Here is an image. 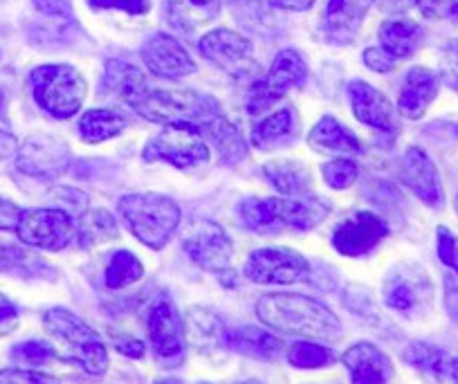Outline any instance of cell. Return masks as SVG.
Returning a JSON list of instances; mask_svg holds the SVG:
<instances>
[{"label": "cell", "mask_w": 458, "mask_h": 384, "mask_svg": "<svg viewBox=\"0 0 458 384\" xmlns=\"http://www.w3.org/2000/svg\"><path fill=\"white\" fill-rule=\"evenodd\" d=\"M257 315L267 329L308 339H337L342 324L326 303L306 294L275 293L259 299Z\"/></svg>", "instance_id": "1"}, {"label": "cell", "mask_w": 458, "mask_h": 384, "mask_svg": "<svg viewBox=\"0 0 458 384\" xmlns=\"http://www.w3.org/2000/svg\"><path fill=\"white\" fill-rule=\"evenodd\" d=\"M124 101L144 119L165 126L178 124L200 131L207 122L223 115L214 97L191 90H151L148 86H142L131 92Z\"/></svg>", "instance_id": "2"}, {"label": "cell", "mask_w": 458, "mask_h": 384, "mask_svg": "<svg viewBox=\"0 0 458 384\" xmlns=\"http://www.w3.org/2000/svg\"><path fill=\"white\" fill-rule=\"evenodd\" d=\"M241 220L245 227L261 234L297 229L308 232L324 223L330 214V205L317 198H299V201H284V198H248L239 207Z\"/></svg>", "instance_id": "3"}, {"label": "cell", "mask_w": 458, "mask_h": 384, "mask_svg": "<svg viewBox=\"0 0 458 384\" xmlns=\"http://www.w3.org/2000/svg\"><path fill=\"white\" fill-rule=\"evenodd\" d=\"M43 326H46V333L59 346L56 355L74 362L90 375L106 373V369H108V351L104 346V339L86 321L79 320L77 315H72L65 308H52L43 317Z\"/></svg>", "instance_id": "4"}, {"label": "cell", "mask_w": 458, "mask_h": 384, "mask_svg": "<svg viewBox=\"0 0 458 384\" xmlns=\"http://www.w3.org/2000/svg\"><path fill=\"white\" fill-rule=\"evenodd\" d=\"M126 227L151 250H162L180 225V207L162 193H131L120 201Z\"/></svg>", "instance_id": "5"}, {"label": "cell", "mask_w": 458, "mask_h": 384, "mask_svg": "<svg viewBox=\"0 0 458 384\" xmlns=\"http://www.w3.org/2000/svg\"><path fill=\"white\" fill-rule=\"evenodd\" d=\"M37 104L56 119H68L79 113L86 99V81L68 64H50L32 70L30 74Z\"/></svg>", "instance_id": "6"}, {"label": "cell", "mask_w": 458, "mask_h": 384, "mask_svg": "<svg viewBox=\"0 0 458 384\" xmlns=\"http://www.w3.org/2000/svg\"><path fill=\"white\" fill-rule=\"evenodd\" d=\"M144 160L169 162L178 169H191L209 160V147L198 128L175 124V126H165V131L148 140Z\"/></svg>", "instance_id": "7"}, {"label": "cell", "mask_w": 458, "mask_h": 384, "mask_svg": "<svg viewBox=\"0 0 458 384\" xmlns=\"http://www.w3.org/2000/svg\"><path fill=\"white\" fill-rule=\"evenodd\" d=\"M182 245L193 261L205 270L216 275L232 272L234 245L229 241L227 232L214 220H189L182 229Z\"/></svg>", "instance_id": "8"}, {"label": "cell", "mask_w": 458, "mask_h": 384, "mask_svg": "<svg viewBox=\"0 0 458 384\" xmlns=\"http://www.w3.org/2000/svg\"><path fill=\"white\" fill-rule=\"evenodd\" d=\"M308 68L297 50H281L276 59L272 61V68L266 79L254 81L248 92L245 106L252 115L266 113L267 108L276 104L290 88H297L306 81Z\"/></svg>", "instance_id": "9"}, {"label": "cell", "mask_w": 458, "mask_h": 384, "mask_svg": "<svg viewBox=\"0 0 458 384\" xmlns=\"http://www.w3.org/2000/svg\"><path fill=\"white\" fill-rule=\"evenodd\" d=\"M310 266L299 252L285 247H263L257 250L245 263V277L254 284L288 286L306 279Z\"/></svg>", "instance_id": "10"}, {"label": "cell", "mask_w": 458, "mask_h": 384, "mask_svg": "<svg viewBox=\"0 0 458 384\" xmlns=\"http://www.w3.org/2000/svg\"><path fill=\"white\" fill-rule=\"evenodd\" d=\"M16 234L25 245L56 252L72 241L74 223L64 209H25L16 225Z\"/></svg>", "instance_id": "11"}, {"label": "cell", "mask_w": 458, "mask_h": 384, "mask_svg": "<svg viewBox=\"0 0 458 384\" xmlns=\"http://www.w3.org/2000/svg\"><path fill=\"white\" fill-rule=\"evenodd\" d=\"M148 337H151L153 355L166 369H174L184 362L187 342H184V329L175 312L174 303L166 297L157 299L156 306L148 315Z\"/></svg>", "instance_id": "12"}, {"label": "cell", "mask_w": 458, "mask_h": 384, "mask_svg": "<svg viewBox=\"0 0 458 384\" xmlns=\"http://www.w3.org/2000/svg\"><path fill=\"white\" fill-rule=\"evenodd\" d=\"M198 47H200L202 56H207L211 64H216L234 79H245L257 70L252 43L234 30H214L200 38Z\"/></svg>", "instance_id": "13"}, {"label": "cell", "mask_w": 458, "mask_h": 384, "mask_svg": "<svg viewBox=\"0 0 458 384\" xmlns=\"http://www.w3.org/2000/svg\"><path fill=\"white\" fill-rule=\"evenodd\" d=\"M23 174L34 178H59L70 166V149L64 140L47 133H34L25 140L16 160Z\"/></svg>", "instance_id": "14"}, {"label": "cell", "mask_w": 458, "mask_h": 384, "mask_svg": "<svg viewBox=\"0 0 458 384\" xmlns=\"http://www.w3.org/2000/svg\"><path fill=\"white\" fill-rule=\"evenodd\" d=\"M389 234L385 220L371 211L344 218L333 232V247L344 256H364Z\"/></svg>", "instance_id": "15"}, {"label": "cell", "mask_w": 458, "mask_h": 384, "mask_svg": "<svg viewBox=\"0 0 458 384\" xmlns=\"http://www.w3.org/2000/svg\"><path fill=\"white\" fill-rule=\"evenodd\" d=\"M142 61L153 74L165 79H178L196 73V64L189 52L169 34H153L142 46Z\"/></svg>", "instance_id": "16"}, {"label": "cell", "mask_w": 458, "mask_h": 384, "mask_svg": "<svg viewBox=\"0 0 458 384\" xmlns=\"http://www.w3.org/2000/svg\"><path fill=\"white\" fill-rule=\"evenodd\" d=\"M349 97L355 117L360 122L377 128L382 133H395L398 131V115H395L394 104L377 88L369 86L364 81H353L349 86Z\"/></svg>", "instance_id": "17"}, {"label": "cell", "mask_w": 458, "mask_h": 384, "mask_svg": "<svg viewBox=\"0 0 458 384\" xmlns=\"http://www.w3.org/2000/svg\"><path fill=\"white\" fill-rule=\"evenodd\" d=\"M403 183L420 198L425 205L438 207L443 202V187H440L438 171L422 149H409L403 158Z\"/></svg>", "instance_id": "18"}, {"label": "cell", "mask_w": 458, "mask_h": 384, "mask_svg": "<svg viewBox=\"0 0 458 384\" xmlns=\"http://www.w3.org/2000/svg\"><path fill=\"white\" fill-rule=\"evenodd\" d=\"M342 362L349 369L353 384H391V378H394V366L389 357L369 342L351 346L342 355Z\"/></svg>", "instance_id": "19"}, {"label": "cell", "mask_w": 458, "mask_h": 384, "mask_svg": "<svg viewBox=\"0 0 458 384\" xmlns=\"http://www.w3.org/2000/svg\"><path fill=\"white\" fill-rule=\"evenodd\" d=\"M436 95H438V74L427 68H411L400 90V113L409 119L422 117Z\"/></svg>", "instance_id": "20"}, {"label": "cell", "mask_w": 458, "mask_h": 384, "mask_svg": "<svg viewBox=\"0 0 458 384\" xmlns=\"http://www.w3.org/2000/svg\"><path fill=\"white\" fill-rule=\"evenodd\" d=\"M371 0H330L324 14V30L330 41L349 43L362 23Z\"/></svg>", "instance_id": "21"}, {"label": "cell", "mask_w": 458, "mask_h": 384, "mask_svg": "<svg viewBox=\"0 0 458 384\" xmlns=\"http://www.w3.org/2000/svg\"><path fill=\"white\" fill-rule=\"evenodd\" d=\"M225 346L236 353H243V355L259 357V360H275L284 351V344H281L279 337H275V335L263 329H254V326L227 330L225 333Z\"/></svg>", "instance_id": "22"}, {"label": "cell", "mask_w": 458, "mask_h": 384, "mask_svg": "<svg viewBox=\"0 0 458 384\" xmlns=\"http://www.w3.org/2000/svg\"><path fill=\"white\" fill-rule=\"evenodd\" d=\"M308 142L317 151L339 153V156L360 153L358 138L335 117H321L310 131V135H308Z\"/></svg>", "instance_id": "23"}, {"label": "cell", "mask_w": 458, "mask_h": 384, "mask_svg": "<svg viewBox=\"0 0 458 384\" xmlns=\"http://www.w3.org/2000/svg\"><path fill=\"white\" fill-rule=\"evenodd\" d=\"M200 133L207 135L209 142L218 149L223 165H236V162H241L248 156V142H245V138L241 135L239 128L234 124H229L223 115L207 122L200 128Z\"/></svg>", "instance_id": "24"}, {"label": "cell", "mask_w": 458, "mask_h": 384, "mask_svg": "<svg viewBox=\"0 0 458 384\" xmlns=\"http://www.w3.org/2000/svg\"><path fill=\"white\" fill-rule=\"evenodd\" d=\"M129 124L131 119L117 110H86L79 119V133L81 140L97 144L120 135Z\"/></svg>", "instance_id": "25"}, {"label": "cell", "mask_w": 458, "mask_h": 384, "mask_svg": "<svg viewBox=\"0 0 458 384\" xmlns=\"http://www.w3.org/2000/svg\"><path fill=\"white\" fill-rule=\"evenodd\" d=\"M422 290H425V281L420 277L407 275V272H394L385 284V302L394 311L409 312L420 303Z\"/></svg>", "instance_id": "26"}, {"label": "cell", "mask_w": 458, "mask_h": 384, "mask_svg": "<svg viewBox=\"0 0 458 384\" xmlns=\"http://www.w3.org/2000/svg\"><path fill=\"white\" fill-rule=\"evenodd\" d=\"M422 30L411 21H386L380 28L382 47L394 56L395 61L404 59L418 47Z\"/></svg>", "instance_id": "27"}, {"label": "cell", "mask_w": 458, "mask_h": 384, "mask_svg": "<svg viewBox=\"0 0 458 384\" xmlns=\"http://www.w3.org/2000/svg\"><path fill=\"white\" fill-rule=\"evenodd\" d=\"M263 174L284 196H303L310 189V175L297 162H270Z\"/></svg>", "instance_id": "28"}, {"label": "cell", "mask_w": 458, "mask_h": 384, "mask_svg": "<svg viewBox=\"0 0 458 384\" xmlns=\"http://www.w3.org/2000/svg\"><path fill=\"white\" fill-rule=\"evenodd\" d=\"M294 133V115L290 108L276 110L275 115L257 124L252 133V144L257 149H272L285 142Z\"/></svg>", "instance_id": "29"}, {"label": "cell", "mask_w": 458, "mask_h": 384, "mask_svg": "<svg viewBox=\"0 0 458 384\" xmlns=\"http://www.w3.org/2000/svg\"><path fill=\"white\" fill-rule=\"evenodd\" d=\"M404 362L411 364L413 369L422 371L427 375H434V378H443L449 371L452 362H449L447 353L438 346H431V344L425 342H413L404 348L403 353Z\"/></svg>", "instance_id": "30"}, {"label": "cell", "mask_w": 458, "mask_h": 384, "mask_svg": "<svg viewBox=\"0 0 458 384\" xmlns=\"http://www.w3.org/2000/svg\"><path fill=\"white\" fill-rule=\"evenodd\" d=\"M114 236H117V223H114L113 216L104 209L88 211L77 229V238L81 247H95L99 245V243L113 241Z\"/></svg>", "instance_id": "31"}, {"label": "cell", "mask_w": 458, "mask_h": 384, "mask_svg": "<svg viewBox=\"0 0 458 384\" xmlns=\"http://www.w3.org/2000/svg\"><path fill=\"white\" fill-rule=\"evenodd\" d=\"M142 275H144V268L142 263L135 259V254H131V252L126 250H120L110 256L108 266H106L104 281L110 290H120L142 279Z\"/></svg>", "instance_id": "32"}, {"label": "cell", "mask_w": 458, "mask_h": 384, "mask_svg": "<svg viewBox=\"0 0 458 384\" xmlns=\"http://www.w3.org/2000/svg\"><path fill=\"white\" fill-rule=\"evenodd\" d=\"M104 86L106 90L114 92V95H120L122 99H126L131 92L147 86V79H144V74L140 73L135 65L124 64V61H110V64L106 65Z\"/></svg>", "instance_id": "33"}, {"label": "cell", "mask_w": 458, "mask_h": 384, "mask_svg": "<svg viewBox=\"0 0 458 384\" xmlns=\"http://www.w3.org/2000/svg\"><path fill=\"white\" fill-rule=\"evenodd\" d=\"M43 270H47V268L34 254L21 250V247L3 245L0 243V272H16L21 277H38Z\"/></svg>", "instance_id": "34"}, {"label": "cell", "mask_w": 458, "mask_h": 384, "mask_svg": "<svg viewBox=\"0 0 458 384\" xmlns=\"http://www.w3.org/2000/svg\"><path fill=\"white\" fill-rule=\"evenodd\" d=\"M288 362L297 369H321V366L333 364L335 355L330 348L315 342H299L288 351Z\"/></svg>", "instance_id": "35"}, {"label": "cell", "mask_w": 458, "mask_h": 384, "mask_svg": "<svg viewBox=\"0 0 458 384\" xmlns=\"http://www.w3.org/2000/svg\"><path fill=\"white\" fill-rule=\"evenodd\" d=\"M189 321H191V335L198 339V342H207V344H223L225 346V326L220 324L218 317L209 311H191L189 315Z\"/></svg>", "instance_id": "36"}, {"label": "cell", "mask_w": 458, "mask_h": 384, "mask_svg": "<svg viewBox=\"0 0 458 384\" xmlns=\"http://www.w3.org/2000/svg\"><path fill=\"white\" fill-rule=\"evenodd\" d=\"M52 357H56L55 348L46 342H38V339H30V342H23L12 348V360L28 366H41L50 362Z\"/></svg>", "instance_id": "37"}, {"label": "cell", "mask_w": 458, "mask_h": 384, "mask_svg": "<svg viewBox=\"0 0 458 384\" xmlns=\"http://www.w3.org/2000/svg\"><path fill=\"white\" fill-rule=\"evenodd\" d=\"M358 178V165L353 160H333L324 166V180L335 189H346Z\"/></svg>", "instance_id": "38"}, {"label": "cell", "mask_w": 458, "mask_h": 384, "mask_svg": "<svg viewBox=\"0 0 458 384\" xmlns=\"http://www.w3.org/2000/svg\"><path fill=\"white\" fill-rule=\"evenodd\" d=\"M0 384H61L59 380L50 375L37 373V371L25 369H5L0 371Z\"/></svg>", "instance_id": "39"}, {"label": "cell", "mask_w": 458, "mask_h": 384, "mask_svg": "<svg viewBox=\"0 0 458 384\" xmlns=\"http://www.w3.org/2000/svg\"><path fill=\"white\" fill-rule=\"evenodd\" d=\"M438 256L449 270L458 272V236L447 227H438Z\"/></svg>", "instance_id": "40"}, {"label": "cell", "mask_w": 458, "mask_h": 384, "mask_svg": "<svg viewBox=\"0 0 458 384\" xmlns=\"http://www.w3.org/2000/svg\"><path fill=\"white\" fill-rule=\"evenodd\" d=\"M95 10H122L129 14H147L151 3L148 0H90Z\"/></svg>", "instance_id": "41"}, {"label": "cell", "mask_w": 458, "mask_h": 384, "mask_svg": "<svg viewBox=\"0 0 458 384\" xmlns=\"http://www.w3.org/2000/svg\"><path fill=\"white\" fill-rule=\"evenodd\" d=\"M364 64L376 73H391L395 68V59L385 50V47H369L364 52Z\"/></svg>", "instance_id": "42"}, {"label": "cell", "mask_w": 458, "mask_h": 384, "mask_svg": "<svg viewBox=\"0 0 458 384\" xmlns=\"http://www.w3.org/2000/svg\"><path fill=\"white\" fill-rule=\"evenodd\" d=\"M16 326H19V311L5 294L0 293V337L16 330Z\"/></svg>", "instance_id": "43"}, {"label": "cell", "mask_w": 458, "mask_h": 384, "mask_svg": "<svg viewBox=\"0 0 458 384\" xmlns=\"http://www.w3.org/2000/svg\"><path fill=\"white\" fill-rule=\"evenodd\" d=\"M32 3L46 16H59V19L72 16V3L70 0H32Z\"/></svg>", "instance_id": "44"}, {"label": "cell", "mask_w": 458, "mask_h": 384, "mask_svg": "<svg viewBox=\"0 0 458 384\" xmlns=\"http://www.w3.org/2000/svg\"><path fill=\"white\" fill-rule=\"evenodd\" d=\"M445 308L449 317L458 321V272H447L445 275Z\"/></svg>", "instance_id": "45"}, {"label": "cell", "mask_w": 458, "mask_h": 384, "mask_svg": "<svg viewBox=\"0 0 458 384\" xmlns=\"http://www.w3.org/2000/svg\"><path fill=\"white\" fill-rule=\"evenodd\" d=\"M21 214H23V209H21L19 205H14L12 201L0 196V232L16 229V225H19L21 220Z\"/></svg>", "instance_id": "46"}, {"label": "cell", "mask_w": 458, "mask_h": 384, "mask_svg": "<svg viewBox=\"0 0 458 384\" xmlns=\"http://www.w3.org/2000/svg\"><path fill=\"white\" fill-rule=\"evenodd\" d=\"M416 3L427 19H445L452 14V7L456 5V0H416Z\"/></svg>", "instance_id": "47"}, {"label": "cell", "mask_w": 458, "mask_h": 384, "mask_svg": "<svg viewBox=\"0 0 458 384\" xmlns=\"http://www.w3.org/2000/svg\"><path fill=\"white\" fill-rule=\"evenodd\" d=\"M443 74H445V81L458 90V43H454L447 52V59H445L443 65Z\"/></svg>", "instance_id": "48"}, {"label": "cell", "mask_w": 458, "mask_h": 384, "mask_svg": "<svg viewBox=\"0 0 458 384\" xmlns=\"http://www.w3.org/2000/svg\"><path fill=\"white\" fill-rule=\"evenodd\" d=\"M114 346H117V351L120 353H124V355L129 357H135V360L144 355V344L135 337H120L117 342H114Z\"/></svg>", "instance_id": "49"}, {"label": "cell", "mask_w": 458, "mask_h": 384, "mask_svg": "<svg viewBox=\"0 0 458 384\" xmlns=\"http://www.w3.org/2000/svg\"><path fill=\"white\" fill-rule=\"evenodd\" d=\"M270 5L288 12H306L315 5V0H267Z\"/></svg>", "instance_id": "50"}, {"label": "cell", "mask_w": 458, "mask_h": 384, "mask_svg": "<svg viewBox=\"0 0 458 384\" xmlns=\"http://www.w3.org/2000/svg\"><path fill=\"white\" fill-rule=\"evenodd\" d=\"M14 151H16V140L12 138L10 133H5V131H0V160L10 158Z\"/></svg>", "instance_id": "51"}, {"label": "cell", "mask_w": 458, "mask_h": 384, "mask_svg": "<svg viewBox=\"0 0 458 384\" xmlns=\"http://www.w3.org/2000/svg\"><path fill=\"white\" fill-rule=\"evenodd\" d=\"M187 3L189 5L198 7V10H205L207 14H216L220 5V0H187Z\"/></svg>", "instance_id": "52"}, {"label": "cell", "mask_w": 458, "mask_h": 384, "mask_svg": "<svg viewBox=\"0 0 458 384\" xmlns=\"http://www.w3.org/2000/svg\"><path fill=\"white\" fill-rule=\"evenodd\" d=\"M449 373H452L454 382L458 384V357H456V360H452V366H449Z\"/></svg>", "instance_id": "53"}, {"label": "cell", "mask_w": 458, "mask_h": 384, "mask_svg": "<svg viewBox=\"0 0 458 384\" xmlns=\"http://www.w3.org/2000/svg\"><path fill=\"white\" fill-rule=\"evenodd\" d=\"M391 3H394V5H398V7H409L411 3H416V0H391Z\"/></svg>", "instance_id": "54"}, {"label": "cell", "mask_w": 458, "mask_h": 384, "mask_svg": "<svg viewBox=\"0 0 458 384\" xmlns=\"http://www.w3.org/2000/svg\"><path fill=\"white\" fill-rule=\"evenodd\" d=\"M449 16H452V19H456V21H458V3H456V5L452 7V14H449Z\"/></svg>", "instance_id": "55"}, {"label": "cell", "mask_w": 458, "mask_h": 384, "mask_svg": "<svg viewBox=\"0 0 458 384\" xmlns=\"http://www.w3.org/2000/svg\"><path fill=\"white\" fill-rule=\"evenodd\" d=\"M156 384H180L178 380H160V382H156Z\"/></svg>", "instance_id": "56"}, {"label": "cell", "mask_w": 458, "mask_h": 384, "mask_svg": "<svg viewBox=\"0 0 458 384\" xmlns=\"http://www.w3.org/2000/svg\"><path fill=\"white\" fill-rule=\"evenodd\" d=\"M236 384H263V382H259V380H245V382H236Z\"/></svg>", "instance_id": "57"}, {"label": "cell", "mask_w": 458, "mask_h": 384, "mask_svg": "<svg viewBox=\"0 0 458 384\" xmlns=\"http://www.w3.org/2000/svg\"><path fill=\"white\" fill-rule=\"evenodd\" d=\"M0 106H3V90H0Z\"/></svg>", "instance_id": "58"}, {"label": "cell", "mask_w": 458, "mask_h": 384, "mask_svg": "<svg viewBox=\"0 0 458 384\" xmlns=\"http://www.w3.org/2000/svg\"><path fill=\"white\" fill-rule=\"evenodd\" d=\"M456 214H458V196H456Z\"/></svg>", "instance_id": "59"}, {"label": "cell", "mask_w": 458, "mask_h": 384, "mask_svg": "<svg viewBox=\"0 0 458 384\" xmlns=\"http://www.w3.org/2000/svg\"><path fill=\"white\" fill-rule=\"evenodd\" d=\"M200 384H207V382H200Z\"/></svg>", "instance_id": "60"}]
</instances>
